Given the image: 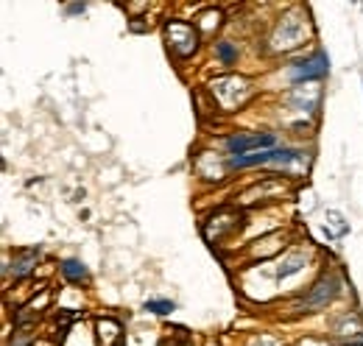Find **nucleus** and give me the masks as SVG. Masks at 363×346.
Wrapping results in <instances>:
<instances>
[{
    "instance_id": "obj_1",
    "label": "nucleus",
    "mask_w": 363,
    "mask_h": 346,
    "mask_svg": "<svg viewBox=\"0 0 363 346\" xmlns=\"http://www.w3.org/2000/svg\"><path fill=\"white\" fill-rule=\"evenodd\" d=\"M299 159V151L294 148H271V151L260 154H246V157H229V168H252V165H265V162H294Z\"/></svg>"
},
{
    "instance_id": "obj_2",
    "label": "nucleus",
    "mask_w": 363,
    "mask_h": 346,
    "mask_svg": "<svg viewBox=\"0 0 363 346\" xmlns=\"http://www.w3.org/2000/svg\"><path fill=\"white\" fill-rule=\"evenodd\" d=\"M338 288H341V282H338V277H324V279H319L316 285H313V290H310V296L307 299H302L296 307L299 310H313V307H321V304H327V302H332L338 296Z\"/></svg>"
},
{
    "instance_id": "obj_3",
    "label": "nucleus",
    "mask_w": 363,
    "mask_h": 346,
    "mask_svg": "<svg viewBox=\"0 0 363 346\" xmlns=\"http://www.w3.org/2000/svg\"><path fill=\"white\" fill-rule=\"evenodd\" d=\"M274 142H277V137H274V134H254V137L235 134V137H229V140H227V148H229L232 157H246V151H252V148H269V151H271Z\"/></svg>"
},
{
    "instance_id": "obj_4",
    "label": "nucleus",
    "mask_w": 363,
    "mask_h": 346,
    "mask_svg": "<svg viewBox=\"0 0 363 346\" xmlns=\"http://www.w3.org/2000/svg\"><path fill=\"white\" fill-rule=\"evenodd\" d=\"M327 70H330L327 56L324 53H316V59H310V62H296L291 76H294V81H310V79H321Z\"/></svg>"
},
{
    "instance_id": "obj_5",
    "label": "nucleus",
    "mask_w": 363,
    "mask_h": 346,
    "mask_svg": "<svg viewBox=\"0 0 363 346\" xmlns=\"http://www.w3.org/2000/svg\"><path fill=\"white\" fill-rule=\"evenodd\" d=\"M62 274L67 279H73V282H79V279H87V268L81 265L79 260H64L62 262Z\"/></svg>"
},
{
    "instance_id": "obj_6",
    "label": "nucleus",
    "mask_w": 363,
    "mask_h": 346,
    "mask_svg": "<svg viewBox=\"0 0 363 346\" xmlns=\"http://www.w3.org/2000/svg\"><path fill=\"white\" fill-rule=\"evenodd\" d=\"M146 310H151V313H157V315H168V313H174V310H176V304L168 302V299H148Z\"/></svg>"
},
{
    "instance_id": "obj_7",
    "label": "nucleus",
    "mask_w": 363,
    "mask_h": 346,
    "mask_svg": "<svg viewBox=\"0 0 363 346\" xmlns=\"http://www.w3.org/2000/svg\"><path fill=\"white\" fill-rule=\"evenodd\" d=\"M31 262H34V252H28L26 257H20L14 262V277H26L28 271H31Z\"/></svg>"
},
{
    "instance_id": "obj_8",
    "label": "nucleus",
    "mask_w": 363,
    "mask_h": 346,
    "mask_svg": "<svg viewBox=\"0 0 363 346\" xmlns=\"http://www.w3.org/2000/svg\"><path fill=\"white\" fill-rule=\"evenodd\" d=\"M302 265H305V257H302V254L299 257H291L288 262H285V268H279V277H291V274H296Z\"/></svg>"
},
{
    "instance_id": "obj_9",
    "label": "nucleus",
    "mask_w": 363,
    "mask_h": 346,
    "mask_svg": "<svg viewBox=\"0 0 363 346\" xmlns=\"http://www.w3.org/2000/svg\"><path fill=\"white\" fill-rule=\"evenodd\" d=\"M218 56H221L224 64H232V62H235V47H232L229 42H221V45H218Z\"/></svg>"
},
{
    "instance_id": "obj_10",
    "label": "nucleus",
    "mask_w": 363,
    "mask_h": 346,
    "mask_svg": "<svg viewBox=\"0 0 363 346\" xmlns=\"http://www.w3.org/2000/svg\"><path fill=\"white\" fill-rule=\"evenodd\" d=\"M67 11H70V14H79V11H84V3H81V6H70Z\"/></svg>"
}]
</instances>
